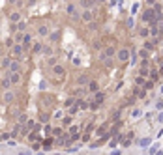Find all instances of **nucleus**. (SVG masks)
Wrapping results in <instances>:
<instances>
[{"label": "nucleus", "mask_w": 163, "mask_h": 155, "mask_svg": "<svg viewBox=\"0 0 163 155\" xmlns=\"http://www.w3.org/2000/svg\"><path fill=\"white\" fill-rule=\"evenodd\" d=\"M9 56H11V58H17V60H23V56H24L23 43H13V47L9 49Z\"/></svg>", "instance_id": "1"}, {"label": "nucleus", "mask_w": 163, "mask_h": 155, "mask_svg": "<svg viewBox=\"0 0 163 155\" xmlns=\"http://www.w3.org/2000/svg\"><path fill=\"white\" fill-rule=\"evenodd\" d=\"M116 49L114 45H107V47L101 49V54H99V60H103V58H113V56H116Z\"/></svg>", "instance_id": "2"}, {"label": "nucleus", "mask_w": 163, "mask_h": 155, "mask_svg": "<svg viewBox=\"0 0 163 155\" xmlns=\"http://www.w3.org/2000/svg\"><path fill=\"white\" fill-rule=\"evenodd\" d=\"M116 60L122 62V64H128L129 62V49L128 47H122L116 50Z\"/></svg>", "instance_id": "3"}, {"label": "nucleus", "mask_w": 163, "mask_h": 155, "mask_svg": "<svg viewBox=\"0 0 163 155\" xmlns=\"http://www.w3.org/2000/svg\"><path fill=\"white\" fill-rule=\"evenodd\" d=\"M8 71H9V73H21V71H23V64H21V60L11 58V62H9V65H8Z\"/></svg>", "instance_id": "4"}, {"label": "nucleus", "mask_w": 163, "mask_h": 155, "mask_svg": "<svg viewBox=\"0 0 163 155\" xmlns=\"http://www.w3.org/2000/svg\"><path fill=\"white\" fill-rule=\"evenodd\" d=\"M54 138L53 135H47V138H41V149L43 151H49V149H53L54 148Z\"/></svg>", "instance_id": "5"}, {"label": "nucleus", "mask_w": 163, "mask_h": 155, "mask_svg": "<svg viewBox=\"0 0 163 155\" xmlns=\"http://www.w3.org/2000/svg\"><path fill=\"white\" fill-rule=\"evenodd\" d=\"M15 101V92L9 88V90H4V95H2V103L4 105H11Z\"/></svg>", "instance_id": "6"}, {"label": "nucleus", "mask_w": 163, "mask_h": 155, "mask_svg": "<svg viewBox=\"0 0 163 155\" xmlns=\"http://www.w3.org/2000/svg\"><path fill=\"white\" fill-rule=\"evenodd\" d=\"M137 34H139L141 39H148V38H150V28H148V24H142V26H139Z\"/></svg>", "instance_id": "7"}, {"label": "nucleus", "mask_w": 163, "mask_h": 155, "mask_svg": "<svg viewBox=\"0 0 163 155\" xmlns=\"http://www.w3.org/2000/svg\"><path fill=\"white\" fill-rule=\"evenodd\" d=\"M8 79L9 82L15 86V84H21V80H23V73H9L8 71Z\"/></svg>", "instance_id": "8"}, {"label": "nucleus", "mask_w": 163, "mask_h": 155, "mask_svg": "<svg viewBox=\"0 0 163 155\" xmlns=\"http://www.w3.org/2000/svg\"><path fill=\"white\" fill-rule=\"evenodd\" d=\"M133 95L137 97V99H144V97H146V90L142 86H135L133 84Z\"/></svg>", "instance_id": "9"}, {"label": "nucleus", "mask_w": 163, "mask_h": 155, "mask_svg": "<svg viewBox=\"0 0 163 155\" xmlns=\"http://www.w3.org/2000/svg\"><path fill=\"white\" fill-rule=\"evenodd\" d=\"M81 21H83V23H92V21H94V13L92 11H90V9H84V11L83 13H81Z\"/></svg>", "instance_id": "10"}, {"label": "nucleus", "mask_w": 163, "mask_h": 155, "mask_svg": "<svg viewBox=\"0 0 163 155\" xmlns=\"http://www.w3.org/2000/svg\"><path fill=\"white\" fill-rule=\"evenodd\" d=\"M75 80H77V86H86V84L90 82V77L86 75V73H79Z\"/></svg>", "instance_id": "11"}, {"label": "nucleus", "mask_w": 163, "mask_h": 155, "mask_svg": "<svg viewBox=\"0 0 163 155\" xmlns=\"http://www.w3.org/2000/svg\"><path fill=\"white\" fill-rule=\"evenodd\" d=\"M66 13L71 15V17H79V15H77V6H75L73 2H69L68 6H66Z\"/></svg>", "instance_id": "12"}, {"label": "nucleus", "mask_w": 163, "mask_h": 155, "mask_svg": "<svg viewBox=\"0 0 163 155\" xmlns=\"http://www.w3.org/2000/svg\"><path fill=\"white\" fill-rule=\"evenodd\" d=\"M49 32H51V30H49L47 24H39V26H38V36H39V38H47Z\"/></svg>", "instance_id": "13"}, {"label": "nucleus", "mask_w": 163, "mask_h": 155, "mask_svg": "<svg viewBox=\"0 0 163 155\" xmlns=\"http://www.w3.org/2000/svg\"><path fill=\"white\" fill-rule=\"evenodd\" d=\"M30 49H32V53H34V54H41L43 43H41V41H32V47H30Z\"/></svg>", "instance_id": "14"}, {"label": "nucleus", "mask_w": 163, "mask_h": 155, "mask_svg": "<svg viewBox=\"0 0 163 155\" xmlns=\"http://www.w3.org/2000/svg\"><path fill=\"white\" fill-rule=\"evenodd\" d=\"M53 73L56 75V77H64V75H66V69H64V65H60V64H54V65H53Z\"/></svg>", "instance_id": "15"}, {"label": "nucleus", "mask_w": 163, "mask_h": 155, "mask_svg": "<svg viewBox=\"0 0 163 155\" xmlns=\"http://www.w3.org/2000/svg\"><path fill=\"white\" fill-rule=\"evenodd\" d=\"M92 97H94V101H96V103H103L107 95H105V92L98 90V92H94V94H92Z\"/></svg>", "instance_id": "16"}, {"label": "nucleus", "mask_w": 163, "mask_h": 155, "mask_svg": "<svg viewBox=\"0 0 163 155\" xmlns=\"http://www.w3.org/2000/svg\"><path fill=\"white\" fill-rule=\"evenodd\" d=\"M86 88H88V92H90V94H94V92H98V90H99V84H98V80L90 79V82L86 84Z\"/></svg>", "instance_id": "17"}, {"label": "nucleus", "mask_w": 163, "mask_h": 155, "mask_svg": "<svg viewBox=\"0 0 163 155\" xmlns=\"http://www.w3.org/2000/svg\"><path fill=\"white\" fill-rule=\"evenodd\" d=\"M60 36H62V32H60V30H54V32H49L47 38H49L51 43H56V41L60 39Z\"/></svg>", "instance_id": "18"}, {"label": "nucleus", "mask_w": 163, "mask_h": 155, "mask_svg": "<svg viewBox=\"0 0 163 155\" xmlns=\"http://www.w3.org/2000/svg\"><path fill=\"white\" fill-rule=\"evenodd\" d=\"M159 71H157V69H154V68H152L150 71H148V79L150 80H154V82H157V80H159Z\"/></svg>", "instance_id": "19"}, {"label": "nucleus", "mask_w": 163, "mask_h": 155, "mask_svg": "<svg viewBox=\"0 0 163 155\" xmlns=\"http://www.w3.org/2000/svg\"><path fill=\"white\" fill-rule=\"evenodd\" d=\"M41 54H43V56H53V54H54V50H53V45H43V49H41Z\"/></svg>", "instance_id": "20"}, {"label": "nucleus", "mask_w": 163, "mask_h": 155, "mask_svg": "<svg viewBox=\"0 0 163 155\" xmlns=\"http://www.w3.org/2000/svg\"><path fill=\"white\" fill-rule=\"evenodd\" d=\"M9 62H11V56H2V58H0V68H2V69H8Z\"/></svg>", "instance_id": "21"}, {"label": "nucleus", "mask_w": 163, "mask_h": 155, "mask_svg": "<svg viewBox=\"0 0 163 155\" xmlns=\"http://www.w3.org/2000/svg\"><path fill=\"white\" fill-rule=\"evenodd\" d=\"M137 56H139L141 60H144V58H150V50H146L144 47H142V49H139V50H137Z\"/></svg>", "instance_id": "22"}, {"label": "nucleus", "mask_w": 163, "mask_h": 155, "mask_svg": "<svg viewBox=\"0 0 163 155\" xmlns=\"http://www.w3.org/2000/svg\"><path fill=\"white\" fill-rule=\"evenodd\" d=\"M79 110H81V108H79L77 103H73V105H69V107H68V114H69V116H75Z\"/></svg>", "instance_id": "23"}, {"label": "nucleus", "mask_w": 163, "mask_h": 155, "mask_svg": "<svg viewBox=\"0 0 163 155\" xmlns=\"http://www.w3.org/2000/svg\"><path fill=\"white\" fill-rule=\"evenodd\" d=\"M21 19H23V17H21V13H19V11H11V13H9V21H11L13 24H15V23H19Z\"/></svg>", "instance_id": "24"}, {"label": "nucleus", "mask_w": 163, "mask_h": 155, "mask_svg": "<svg viewBox=\"0 0 163 155\" xmlns=\"http://www.w3.org/2000/svg\"><path fill=\"white\" fill-rule=\"evenodd\" d=\"M81 6H83V9H92L94 8V0H81Z\"/></svg>", "instance_id": "25"}, {"label": "nucleus", "mask_w": 163, "mask_h": 155, "mask_svg": "<svg viewBox=\"0 0 163 155\" xmlns=\"http://www.w3.org/2000/svg\"><path fill=\"white\" fill-rule=\"evenodd\" d=\"M144 82H146V77H142V75H137L135 79H133V84L135 86H142Z\"/></svg>", "instance_id": "26"}, {"label": "nucleus", "mask_w": 163, "mask_h": 155, "mask_svg": "<svg viewBox=\"0 0 163 155\" xmlns=\"http://www.w3.org/2000/svg\"><path fill=\"white\" fill-rule=\"evenodd\" d=\"M23 34H24V32H13L11 38H13L15 43H23Z\"/></svg>", "instance_id": "27"}, {"label": "nucleus", "mask_w": 163, "mask_h": 155, "mask_svg": "<svg viewBox=\"0 0 163 155\" xmlns=\"http://www.w3.org/2000/svg\"><path fill=\"white\" fill-rule=\"evenodd\" d=\"M0 86H2L4 90H9V88H11L13 84H11V82H9V79L6 77V79H2V80H0Z\"/></svg>", "instance_id": "28"}, {"label": "nucleus", "mask_w": 163, "mask_h": 155, "mask_svg": "<svg viewBox=\"0 0 163 155\" xmlns=\"http://www.w3.org/2000/svg\"><path fill=\"white\" fill-rule=\"evenodd\" d=\"M148 28H150V38H159V36H157V34H159L157 24H156V26H148Z\"/></svg>", "instance_id": "29"}, {"label": "nucleus", "mask_w": 163, "mask_h": 155, "mask_svg": "<svg viewBox=\"0 0 163 155\" xmlns=\"http://www.w3.org/2000/svg\"><path fill=\"white\" fill-rule=\"evenodd\" d=\"M41 131H43V135H51V133H53V125H51V123H45L41 127Z\"/></svg>", "instance_id": "30"}, {"label": "nucleus", "mask_w": 163, "mask_h": 155, "mask_svg": "<svg viewBox=\"0 0 163 155\" xmlns=\"http://www.w3.org/2000/svg\"><path fill=\"white\" fill-rule=\"evenodd\" d=\"M122 118V110H118V108H114V112H113V116H111V120L116 122V120H120Z\"/></svg>", "instance_id": "31"}, {"label": "nucleus", "mask_w": 163, "mask_h": 155, "mask_svg": "<svg viewBox=\"0 0 163 155\" xmlns=\"http://www.w3.org/2000/svg\"><path fill=\"white\" fill-rule=\"evenodd\" d=\"M105 133H109V125H105V123H103V125L98 127V135L101 137V135H105Z\"/></svg>", "instance_id": "32"}, {"label": "nucleus", "mask_w": 163, "mask_h": 155, "mask_svg": "<svg viewBox=\"0 0 163 155\" xmlns=\"http://www.w3.org/2000/svg\"><path fill=\"white\" fill-rule=\"evenodd\" d=\"M62 133H64L62 127H53V133H51V135L53 137H62Z\"/></svg>", "instance_id": "33"}, {"label": "nucleus", "mask_w": 163, "mask_h": 155, "mask_svg": "<svg viewBox=\"0 0 163 155\" xmlns=\"http://www.w3.org/2000/svg\"><path fill=\"white\" fill-rule=\"evenodd\" d=\"M150 142H152V138H148V137H146V138H141V140H139V146H141V148H146Z\"/></svg>", "instance_id": "34"}, {"label": "nucleus", "mask_w": 163, "mask_h": 155, "mask_svg": "<svg viewBox=\"0 0 163 155\" xmlns=\"http://www.w3.org/2000/svg\"><path fill=\"white\" fill-rule=\"evenodd\" d=\"M11 138V133H0V142H8Z\"/></svg>", "instance_id": "35"}, {"label": "nucleus", "mask_w": 163, "mask_h": 155, "mask_svg": "<svg viewBox=\"0 0 163 155\" xmlns=\"http://www.w3.org/2000/svg\"><path fill=\"white\" fill-rule=\"evenodd\" d=\"M71 122H73V116H69V114L62 118V123H64V125H69V123H71Z\"/></svg>", "instance_id": "36"}, {"label": "nucleus", "mask_w": 163, "mask_h": 155, "mask_svg": "<svg viewBox=\"0 0 163 155\" xmlns=\"http://www.w3.org/2000/svg\"><path fill=\"white\" fill-rule=\"evenodd\" d=\"M141 114H142L141 108H131V118H139Z\"/></svg>", "instance_id": "37"}, {"label": "nucleus", "mask_w": 163, "mask_h": 155, "mask_svg": "<svg viewBox=\"0 0 163 155\" xmlns=\"http://www.w3.org/2000/svg\"><path fill=\"white\" fill-rule=\"evenodd\" d=\"M13 43H15V41H13V38H11V36H9V38H8L6 41H4V45H6L8 49H11V47H13Z\"/></svg>", "instance_id": "38"}, {"label": "nucleus", "mask_w": 163, "mask_h": 155, "mask_svg": "<svg viewBox=\"0 0 163 155\" xmlns=\"http://www.w3.org/2000/svg\"><path fill=\"white\" fill-rule=\"evenodd\" d=\"M26 120H28V116H26V114H19V116H17V122H19V123H24Z\"/></svg>", "instance_id": "39"}, {"label": "nucleus", "mask_w": 163, "mask_h": 155, "mask_svg": "<svg viewBox=\"0 0 163 155\" xmlns=\"http://www.w3.org/2000/svg\"><path fill=\"white\" fill-rule=\"evenodd\" d=\"M73 103H75V97L71 95V97H68V99H66V103H64V105H66V107H69V105H73Z\"/></svg>", "instance_id": "40"}, {"label": "nucleus", "mask_w": 163, "mask_h": 155, "mask_svg": "<svg viewBox=\"0 0 163 155\" xmlns=\"http://www.w3.org/2000/svg\"><path fill=\"white\" fill-rule=\"evenodd\" d=\"M47 64L49 65H54V64H56V58H54V56H47Z\"/></svg>", "instance_id": "41"}, {"label": "nucleus", "mask_w": 163, "mask_h": 155, "mask_svg": "<svg viewBox=\"0 0 163 155\" xmlns=\"http://www.w3.org/2000/svg\"><path fill=\"white\" fill-rule=\"evenodd\" d=\"M116 146H118V140H116V138H113V140H109V148H116Z\"/></svg>", "instance_id": "42"}, {"label": "nucleus", "mask_w": 163, "mask_h": 155, "mask_svg": "<svg viewBox=\"0 0 163 155\" xmlns=\"http://www.w3.org/2000/svg\"><path fill=\"white\" fill-rule=\"evenodd\" d=\"M156 108H157V110H161V108H163V97L156 101Z\"/></svg>", "instance_id": "43"}, {"label": "nucleus", "mask_w": 163, "mask_h": 155, "mask_svg": "<svg viewBox=\"0 0 163 155\" xmlns=\"http://www.w3.org/2000/svg\"><path fill=\"white\" fill-rule=\"evenodd\" d=\"M68 133H69V135H75V133H79V127H77V125L69 127V131H68Z\"/></svg>", "instance_id": "44"}, {"label": "nucleus", "mask_w": 163, "mask_h": 155, "mask_svg": "<svg viewBox=\"0 0 163 155\" xmlns=\"http://www.w3.org/2000/svg\"><path fill=\"white\" fill-rule=\"evenodd\" d=\"M156 2H159V0H144V4H146V6H154Z\"/></svg>", "instance_id": "45"}, {"label": "nucleus", "mask_w": 163, "mask_h": 155, "mask_svg": "<svg viewBox=\"0 0 163 155\" xmlns=\"http://www.w3.org/2000/svg\"><path fill=\"white\" fill-rule=\"evenodd\" d=\"M49 84H47V82H41V84H39V90H45V88H47Z\"/></svg>", "instance_id": "46"}, {"label": "nucleus", "mask_w": 163, "mask_h": 155, "mask_svg": "<svg viewBox=\"0 0 163 155\" xmlns=\"http://www.w3.org/2000/svg\"><path fill=\"white\" fill-rule=\"evenodd\" d=\"M157 120H159V122L163 123V112H159V116H157Z\"/></svg>", "instance_id": "47"}, {"label": "nucleus", "mask_w": 163, "mask_h": 155, "mask_svg": "<svg viewBox=\"0 0 163 155\" xmlns=\"http://www.w3.org/2000/svg\"><path fill=\"white\" fill-rule=\"evenodd\" d=\"M159 75H163V64L159 65Z\"/></svg>", "instance_id": "48"}, {"label": "nucleus", "mask_w": 163, "mask_h": 155, "mask_svg": "<svg viewBox=\"0 0 163 155\" xmlns=\"http://www.w3.org/2000/svg\"><path fill=\"white\" fill-rule=\"evenodd\" d=\"M98 2H101V4H103V2H107V0H98Z\"/></svg>", "instance_id": "49"}, {"label": "nucleus", "mask_w": 163, "mask_h": 155, "mask_svg": "<svg viewBox=\"0 0 163 155\" xmlns=\"http://www.w3.org/2000/svg\"><path fill=\"white\" fill-rule=\"evenodd\" d=\"M161 95H163V86H161Z\"/></svg>", "instance_id": "50"}]
</instances>
